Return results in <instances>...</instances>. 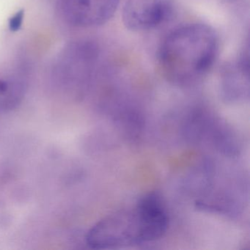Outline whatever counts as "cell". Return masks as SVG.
Instances as JSON below:
<instances>
[{
	"mask_svg": "<svg viewBox=\"0 0 250 250\" xmlns=\"http://www.w3.org/2000/svg\"><path fill=\"white\" fill-rule=\"evenodd\" d=\"M219 51V36L210 26L203 23L183 24L172 30L162 42L159 68L170 83L188 85L211 70Z\"/></svg>",
	"mask_w": 250,
	"mask_h": 250,
	"instance_id": "1",
	"label": "cell"
},
{
	"mask_svg": "<svg viewBox=\"0 0 250 250\" xmlns=\"http://www.w3.org/2000/svg\"><path fill=\"white\" fill-rule=\"evenodd\" d=\"M87 244L93 249H109L140 243V225L135 209L109 215L91 228Z\"/></svg>",
	"mask_w": 250,
	"mask_h": 250,
	"instance_id": "2",
	"label": "cell"
},
{
	"mask_svg": "<svg viewBox=\"0 0 250 250\" xmlns=\"http://www.w3.org/2000/svg\"><path fill=\"white\" fill-rule=\"evenodd\" d=\"M120 0H58L60 16L66 24L80 28L99 27L115 16Z\"/></svg>",
	"mask_w": 250,
	"mask_h": 250,
	"instance_id": "3",
	"label": "cell"
},
{
	"mask_svg": "<svg viewBox=\"0 0 250 250\" xmlns=\"http://www.w3.org/2000/svg\"><path fill=\"white\" fill-rule=\"evenodd\" d=\"M96 58V47L89 42L76 41L68 43L53 61L52 78L58 84L70 85L87 74Z\"/></svg>",
	"mask_w": 250,
	"mask_h": 250,
	"instance_id": "4",
	"label": "cell"
},
{
	"mask_svg": "<svg viewBox=\"0 0 250 250\" xmlns=\"http://www.w3.org/2000/svg\"><path fill=\"white\" fill-rule=\"evenodd\" d=\"M173 7V0H127L123 8V23L131 31L154 30L172 17Z\"/></svg>",
	"mask_w": 250,
	"mask_h": 250,
	"instance_id": "5",
	"label": "cell"
},
{
	"mask_svg": "<svg viewBox=\"0 0 250 250\" xmlns=\"http://www.w3.org/2000/svg\"><path fill=\"white\" fill-rule=\"evenodd\" d=\"M135 210L140 225V244L163 236L167 229L168 216L159 193H148L142 197Z\"/></svg>",
	"mask_w": 250,
	"mask_h": 250,
	"instance_id": "6",
	"label": "cell"
},
{
	"mask_svg": "<svg viewBox=\"0 0 250 250\" xmlns=\"http://www.w3.org/2000/svg\"><path fill=\"white\" fill-rule=\"evenodd\" d=\"M249 43L235 61L226 62L220 73L222 89L225 97L238 99L249 95L250 88Z\"/></svg>",
	"mask_w": 250,
	"mask_h": 250,
	"instance_id": "7",
	"label": "cell"
},
{
	"mask_svg": "<svg viewBox=\"0 0 250 250\" xmlns=\"http://www.w3.org/2000/svg\"><path fill=\"white\" fill-rule=\"evenodd\" d=\"M27 66L16 64L0 74V105L15 104L20 102L27 88Z\"/></svg>",
	"mask_w": 250,
	"mask_h": 250,
	"instance_id": "8",
	"label": "cell"
},
{
	"mask_svg": "<svg viewBox=\"0 0 250 250\" xmlns=\"http://www.w3.org/2000/svg\"><path fill=\"white\" fill-rule=\"evenodd\" d=\"M24 20V12L19 11L14 17H11L9 21V27L11 31H17L22 25Z\"/></svg>",
	"mask_w": 250,
	"mask_h": 250,
	"instance_id": "9",
	"label": "cell"
},
{
	"mask_svg": "<svg viewBox=\"0 0 250 250\" xmlns=\"http://www.w3.org/2000/svg\"><path fill=\"white\" fill-rule=\"evenodd\" d=\"M210 1H213V2H216V3L226 5V4H232L234 2H236L238 0H210Z\"/></svg>",
	"mask_w": 250,
	"mask_h": 250,
	"instance_id": "10",
	"label": "cell"
}]
</instances>
